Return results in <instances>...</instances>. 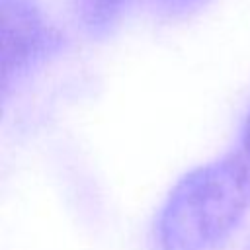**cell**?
Instances as JSON below:
<instances>
[{
  "label": "cell",
  "instance_id": "4",
  "mask_svg": "<svg viewBox=\"0 0 250 250\" xmlns=\"http://www.w3.org/2000/svg\"><path fill=\"white\" fill-rule=\"evenodd\" d=\"M244 146H246V150L250 152V115H248L246 125H244Z\"/></svg>",
  "mask_w": 250,
  "mask_h": 250
},
{
  "label": "cell",
  "instance_id": "3",
  "mask_svg": "<svg viewBox=\"0 0 250 250\" xmlns=\"http://www.w3.org/2000/svg\"><path fill=\"white\" fill-rule=\"evenodd\" d=\"M209 0H74L82 25L92 35L109 31L127 12L148 10L162 18H182L203 8Z\"/></svg>",
  "mask_w": 250,
  "mask_h": 250
},
{
  "label": "cell",
  "instance_id": "1",
  "mask_svg": "<svg viewBox=\"0 0 250 250\" xmlns=\"http://www.w3.org/2000/svg\"><path fill=\"white\" fill-rule=\"evenodd\" d=\"M250 207V162L240 154L203 164L170 191L156 223L158 250H215Z\"/></svg>",
  "mask_w": 250,
  "mask_h": 250
},
{
  "label": "cell",
  "instance_id": "2",
  "mask_svg": "<svg viewBox=\"0 0 250 250\" xmlns=\"http://www.w3.org/2000/svg\"><path fill=\"white\" fill-rule=\"evenodd\" d=\"M59 47V35L33 0H2V86L27 74Z\"/></svg>",
  "mask_w": 250,
  "mask_h": 250
}]
</instances>
